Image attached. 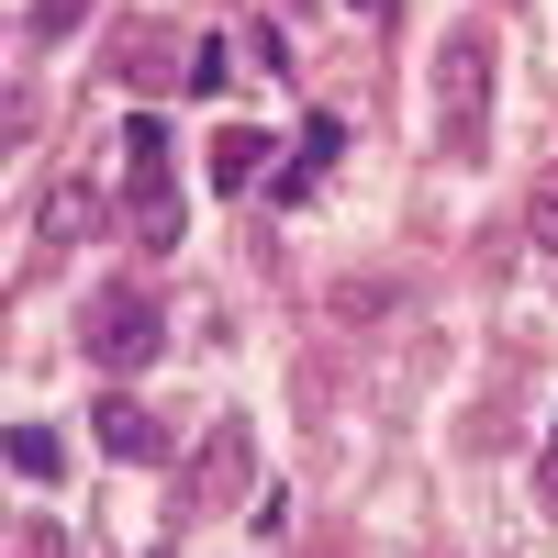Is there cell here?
Wrapping results in <instances>:
<instances>
[{"instance_id":"1","label":"cell","mask_w":558,"mask_h":558,"mask_svg":"<svg viewBox=\"0 0 558 558\" xmlns=\"http://www.w3.org/2000/svg\"><path fill=\"white\" fill-rule=\"evenodd\" d=\"M157 336H168L157 302H146V291H123V279L78 302V357H89V368H146V357H157Z\"/></svg>"},{"instance_id":"2","label":"cell","mask_w":558,"mask_h":558,"mask_svg":"<svg viewBox=\"0 0 558 558\" xmlns=\"http://www.w3.org/2000/svg\"><path fill=\"white\" fill-rule=\"evenodd\" d=\"M436 101H447V146H481V112H492V34L458 23L436 45Z\"/></svg>"},{"instance_id":"3","label":"cell","mask_w":558,"mask_h":558,"mask_svg":"<svg viewBox=\"0 0 558 558\" xmlns=\"http://www.w3.org/2000/svg\"><path fill=\"white\" fill-rule=\"evenodd\" d=\"M179 235H191V202L168 191V157H134V246H146V257H168Z\"/></svg>"},{"instance_id":"4","label":"cell","mask_w":558,"mask_h":558,"mask_svg":"<svg viewBox=\"0 0 558 558\" xmlns=\"http://www.w3.org/2000/svg\"><path fill=\"white\" fill-rule=\"evenodd\" d=\"M89 436H101V447L123 458V470H157V458H168V425H157V413L134 402V391H101V413H89Z\"/></svg>"},{"instance_id":"5","label":"cell","mask_w":558,"mask_h":558,"mask_svg":"<svg viewBox=\"0 0 558 558\" xmlns=\"http://www.w3.org/2000/svg\"><path fill=\"white\" fill-rule=\"evenodd\" d=\"M112 78H134V89H146V101H168V78H191V45H179L168 23H146V34H123Z\"/></svg>"},{"instance_id":"6","label":"cell","mask_w":558,"mask_h":558,"mask_svg":"<svg viewBox=\"0 0 558 558\" xmlns=\"http://www.w3.org/2000/svg\"><path fill=\"white\" fill-rule=\"evenodd\" d=\"M101 223H112V202H101V179H68V191H57V213H45V246L23 257V279H34L45 257H57V246H78V235H101Z\"/></svg>"},{"instance_id":"7","label":"cell","mask_w":558,"mask_h":558,"mask_svg":"<svg viewBox=\"0 0 558 558\" xmlns=\"http://www.w3.org/2000/svg\"><path fill=\"white\" fill-rule=\"evenodd\" d=\"M235 481H246V425H213L202 470L179 481V514H202V502H235Z\"/></svg>"},{"instance_id":"8","label":"cell","mask_w":558,"mask_h":558,"mask_svg":"<svg viewBox=\"0 0 558 558\" xmlns=\"http://www.w3.org/2000/svg\"><path fill=\"white\" fill-rule=\"evenodd\" d=\"M0 458H12V481H68V447H57V425H12V436H0Z\"/></svg>"},{"instance_id":"9","label":"cell","mask_w":558,"mask_h":558,"mask_svg":"<svg viewBox=\"0 0 558 558\" xmlns=\"http://www.w3.org/2000/svg\"><path fill=\"white\" fill-rule=\"evenodd\" d=\"M257 168H268V134L257 123H223L213 134V191H235V179H257Z\"/></svg>"},{"instance_id":"10","label":"cell","mask_w":558,"mask_h":558,"mask_svg":"<svg viewBox=\"0 0 558 558\" xmlns=\"http://www.w3.org/2000/svg\"><path fill=\"white\" fill-rule=\"evenodd\" d=\"M78 23H89V0H34V12H23V34H34V45H68Z\"/></svg>"},{"instance_id":"11","label":"cell","mask_w":558,"mask_h":558,"mask_svg":"<svg viewBox=\"0 0 558 558\" xmlns=\"http://www.w3.org/2000/svg\"><path fill=\"white\" fill-rule=\"evenodd\" d=\"M525 235H536V246L558 257V168H547V179H536V191H525Z\"/></svg>"},{"instance_id":"12","label":"cell","mask_w":558,"mask_h":558,"mask_svg":"<svg viewBox=\"0 0 558 558\" xmlns=\"http://www.w3.org/2000/svg\"><path fill=\"white\" fill-rule=\"evenodd\" d=\"M336 146H347V123H336V112H313V123H302V157H313V168H336Z\"/></svg>"},{"instance_id":"13","label":"cell","mask_w":558,"mask_h":558,"mask_svg":"<svg viewBox=\"0 0 558 558\" xmlns=\"http://www.w3.org/2000/svg\"><path fill=\"white\" fill-rule=\"evenodd\" d=\"M123 157H168V123L157 112H123Z\"/></svg>"},{"instance_id":"14","label":"cell","mask_w":558,"mask_h":558,"mask_svg":"<svg viewBox=\"0 0 558 558\" xmlns=\"http://www.w3.org/2000/svg\"><path fill=\"white\" fill-rule=\"evenodd\" d=\"M223 68H235V57H223V34H202V45H191V89H223Z\"/></svg>"},{"instance_id":"15","label":"cell","mask_w":558,"mask_h":558,"mask_svg":"<svg viewBox=\"0 0 558 558\" xmlns=\"http://www.w3.org/2000/svg\"><path fill=\"white\" fill-rule=\"evenodd\" d=\"M12 547H23V558H68V536H57V525H23Z\"/></svg>"},{"instance_id":"16","label":"cell","mask_w":558,"mask_h":558,"mask_svg":"<svg viewBox=\"0 0 558 558\" xmlns=\"http://www.w3.org/2000/svg\"><path fill=\"white\" fill-rule=\"evenodd\" d=\"M536 502L558 514V425H547V458H536Z\"/></svg>"},{"instance_id":"17","label":"cell","mask_w":558,"mask_h":558,"mask_svg":"<svg viewBox=\"0 0 558 558\" xmlns=\"http://www.w3.org/2000/svg\"><path fill=\"white\" fill-rule=\"evenodd\" d=\"M357 12H380V0H357Z\"/></svg>"}]
</instances>
